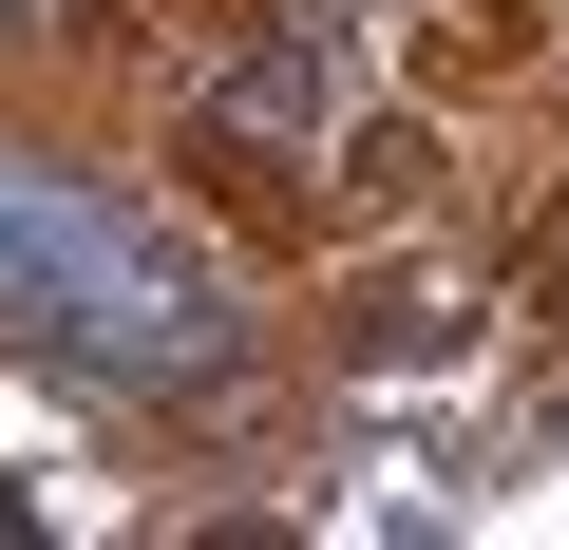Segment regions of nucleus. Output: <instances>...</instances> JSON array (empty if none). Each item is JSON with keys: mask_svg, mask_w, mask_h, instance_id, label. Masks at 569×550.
<instances>
[{"mask_svg": "<svg viewBox=\"0 0 569 550\" xmlns=\"http://www.w3.org/2000/svg\"><path fill=\"white\" fill-rule=\"evenodd\" d=\"M20 531H39V512H20V493H0V550H20Z\"/></svg>", "mask_w": 569, "mask_h": 550, "instance_id": "nucleus-5", "label": "nucleus"}, {"mask_svg": "<svg viewBox=\"0 0 569 550\" xmlns=\"http://www.w3.org/2000/svg\"><path fill=\"white\" fill-rule=\"evenodd\" d=\"M342 133V77H323V20H266L228 77H209V152H323Z\"/></svg>", "mask_w": 569, "mask_h": 550, "instance_id": "nucleus-2", "label": "nucleus"}, {"mask_svg": "<svg viewBox=\"0 0 569 550\" xmlns=\"http://www.w3.org/2000/svg\"><path fill=\"white\" fill-rule=\"evenodd\" d=\"M531 304H550V323H569V209H550V228H531Z\"/></svg>", "mask_w": 569, "mask_h": 550, "instance_id": "nucleus-3", "label": "nucleus"}, {"mask_svg": "<svg viewBox=\"0 0 569 550\" xmlns=\"http://www.w3.org/2000/svg\"><path fill=\"white\" fill-rule=\"evenodd\" d=\"M0 342L114 380V399H209L247 361V286L133 190L58 171V152H0Z\"/></svg>", "mask_w": 569, "mask_h": 550, "instance_id": "nucleus-1", "label": "nucleus"}, {"mask_svg": "<svg viewBox=\"0 0 569 550\" xmlns=\"http://www.w3.org/2000/svg\"><path fill=\"white\" fill-rule=\"evenodd\" d=\"M0 20H20V39H96V0H0Z\"/></svg>", "mask_w": 569, "mask_h": 550, "instance_id": "nucleus-4", "label": "nucleus"}]
</instances>
